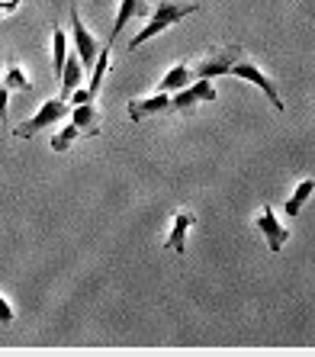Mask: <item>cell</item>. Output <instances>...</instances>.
Segmentation results:
<instances>
[{
  "label": "cell",
  "instance_id": "6da1fadb",
  "mask_svg": "<svg viewBox=\"0 0 315 357\" xmlns=\"http://www.w3.org/2000/svg\"><path fill=\"white\" fill-rule=\"evenodd\" d=\"M190 13H199V3H193V0H158V7L151 10V17H148V23H145V29H141V33L129 42V49H132V52L141 49L148 39L161 36L164 29H171V26L180 23V20L190 17Z\"/></svg>",
  "mask_w": 315,
  "mask_h": 357
},
{
  "label": "cell",
  "instance_id": "7a4b0ae2",
  "mask_svg": "<svg viewBox=\"0 0 315 357\" xmlns=\"http://www.w3.org/2000/svg\"><path fill=\"white\" fill-rule=\"evenodd\" d=\"M71 113V107H68V100L55 97V100H45L39 109H36L29 119H23V123L13 129V135L17 139H33L36 132H42V129H52L55 123H61V119Z\"/></svg>",
  "mask_w": 315,
  "mask_h": 357
},
{
  "label": "cell",
  "instance_id": "3957f363",
  "mask_svg": "<svg viewBox=\"0 0 315 357\" xmlns=\"http://www.w3.org/2000/svg\"><path fill=\"white\" fill-rule=\"evenodd\" d=\"M245 55V49H241L238 42H232V45H222V49L209 52L206 59H199L197 65H193V77H206V81H213V77H225L229 71H232V65Z\"/></svg>",
  "mask_w": 315,
  "mask_h": 357
},
{
  "label": "cell",
  "instance_id": "277c9868",
  "mask_svg": "<svg viewBox=\"0 0 315 357\" xmlns=\"http://www.w3.org/2000/svg\"><path fill=\"white\" fill-rule=\"evenodd\" d=\"M229 75H232V77H241V81H248V84H254V87H261V91H264V97L274 103L277 113H283V97H280V91H277V84L270 81V77H267L261 68H257L254 59L241 55V59L232 65V71H229Z\"/></svg>",
  "mask_w": 315,
  "mask_h": 357
},
{
  "label": "cell",
  "instance_id": "5b68a950",
  "mask_svg": "<svg viewBox=\"0 0 315 357\" xmlns=\"http://www.w3.org/2000/svg\"><path fill=\"white\" fill-rule=\"evenodd\" d=\"M203 100H206V103L216 100V87H213V81H206V77H197V81H190L187 87L174 91L167 113H193V107L203 103Z\"/></svg>",
  "mask_w": 315,
  "mask_h": 357
},
{
  "label": "cell",
  "instance_id": "8992f818",
  "mask_svg": "<svg viewBox=\"0 0 315 357\" xmlns=\"http://www.w3.org/2000/svg\"><path fill=\"white\" fill-rule=\"evenodd\" d=\"M71 36H75V45H77V59H81L84 68H93V61H97L100 49H103V42L97 39V36L87 33V26H84L81 13H77V7H71Z\"/></svg>",
  "mask_w": 315,
  "mask_h": 357
},
{
  "label": "cell",
  "instance_id": "52a82bcc",
  "mask_svg": "<svg viewBox=\"0 0 315 357\" xmlns=\"http://www.w3.org/2000/svg\"><path fill=\"white\" fill-rule=\"evenodd\" d=\"M257 232L264 235L267 238V248L274 251H283V245H286V238H290V232H286V229H283V222L280 219H277V213L270 206H261V213H257Z\"/></svg>",
  "mask_w": 315,
  "mask_h": 357
},
{
  "label": "cell",
  "instance_id": "ba28073f",
  "mask_svg": "<svg viewBox=\"0 0 315 357\" xmlns=\"http://www.w3.org/2000/svg\"><path fill=\"white\" fill-rule=\"evenodd\" d=\"M193 225H197V216H193L190 209H177L174 216H171V232L164 238V248L174 251V255H183L187 251V232H190Z\"/></svg>",
  "mask_w": 315,
  "mask_h": 357
},
{
  "label": "cell",
  "instance_id": "9c48e42d",
  "mask_svg": "<svg viewBox=\"0 0 315 357\" xmlns=\"http://www.w3.org/2000/svg\"><path fill=\"white\" fill-rule=\"evenodd\" d=\"M167 109H171V93L158 91L145 100H132V103H129V123H141V119L151 116V113H167Z\"/></svg>",
  "mask_w": 315,
  "mask_h": 357
},
{
  "label": "cell",
  "instance_id": "30bf717a",
  "mask_svg": "<svg viewBox=\"0 0 315 357\" xmlns=\"http://www.w3.org/2000/svg\"><path fill=\"white\" fill-rule=\"evenodd\" d=\"M71 123L81 129V135H97L103 126V113L93 103H77V107H71Z\"/></svg>",
  "mask_w": 315,
  "mask_h": 357
},
{
  "label": "cell",
  "instance_id": "8fae6325",
  "mask_svg": "<svg viewBox=\"0 0 315 357\" xmlns=\"http://www.w3.org/2000/svg\"><path fill=\"white\" fill-rule=\"evenodd\" d=\"M145 13V3L141 0H119V10H116V20H113V33H109V45L119 39V33L125 29V23L129 20H135V17H141Z\"/></svg>",
  "mask_w": 315,
  "mask_h": 357
},
{
  "label": "cell",
  "instance_id": "7c38bea8",
  "mask_svg": "<svg viewBox=\"0 0 315 357\" xmlns=\"http://www.w3.org/2000/svg\"><path fill=\"white\" fill-rule=\"evenodd\" d=\"M81 77H84V65H81V59H77V52L75 55H68V61H65V71H61V93L59 97L61 100H68L71 93L77 91V84H81Z\"/></svg>",
  "mask_w": 315,
  "mask_h": 357
},
{
  "label": "cell",
  "instance_id": "4fadbf2b",
  "mask_svg": "<svg viewBox=\"0 0 315 357\" xmlns=\"http://www.w3.org/2000/svg\"><path fill=\"white\" fill-rule=\"evenodd\" d=\"M312 193H315V181H312V177L299 181V183H296V190H293L290 197H286V203H283V213H286V216H299V213H302V206L309 203V197H312Z\"/></svg>",
  "mask_w": 315,
  "mask_h": 357
},
{
  "label": "cell",
  "instance_id": "5bb4252c",
  "mask_svg": "<svg viewBox=\"0 0 315 357\" xmlns=\"http://www.w3.org/2000/svg\"><path fill=\"white\" fill-rule=\"evenodd\" d=\"M190 81H193V68H190V65H183V61H180V65H174L164 77H161V84H158V91L174 93V91H180V87H187Z\"/></svg>",
  "mask_w": 315,
  "mask_h": 357
},
{
  "label": "cell",
  "instance_id": "9a60e30c",
  "mask_svg": "<svg viewBox=\"0 0 315 357\" xmlns=\"http://www.w3.org/2000/svg\"><path fill=\"white\" fill-rule=\"evenodd\" d=\"M68 61V36L65 29H52V75L61 77Z\"/></svg>",
  "mask_w": 315,
  "mask_h": 357
},
{
  "label": "cell",
  "instance_id": "2e32d148",
  "mask_svg": "<svg viewBox=\"0 0 315 357\" xmlns=\"http://www.w3.org/2000/svg\"><path fill=\"white\" fill-rule=\"evenodd\" d=\"M0 84H3L7 91H20V93H29V91H33V81H29V75H26V71L13 59L7 61V75H3V81H0Z\"/></svg>",
  "mask_w": 315,
  "mask_h": 357
},
{
  "label": "cell",
  "instance_id": "e0dca14e",
  "mask_svg": "<svg viewBox=\"0 0 315 357\" xmlns=\"http://www.w3.org/2000/svg\"><path fill=\"white\" fill-rule=\"evenodd\" d=\"M77 135H81V129H77L75 123H68L65 129H59V132L52 135V151H59V155L61 151H68L77 142Z\"/></svg>",
  "mask_w": 315,
  "mask_h": 357
},
{
  "label": "cell",
  "instance_id": "ac0fdd59",
  "mask_svg": "<svg viewBox=\"0 0 315 357\" xmlns=\"http://www.w3.org/2000/svg\"><path fill=\"white\" fill-rule=\"evenodd\" d=\"M13 322V306L7 303V296L0 293V325H10Z\"/></svg>",
  "mask_w": 315,
  "mask_h": 357
},
{
  "label": "cell",
  "instance_id": "d6986e66",
  "mask_svg": "<svg viewBox=\"0 0 315 357\" xmlns=\"http://www.w3.org/2000/svg\"><path fill=\"white\" fill-rule=\"evenodd\" d=\"M7 100H10V91L0 84V123L7 126Z\"/></svg>",
  "mask_w": 315,
  "mask_h": 357
},
{
  "label": "cell",
  "instance_id": "ffe728a7",
  "mask_svg": "<svg viewBox=\"0 0 315 357\" xmlns=\"http://www.w3.org/2000/svg\"><path fill=\"white\" fill-rule=\"evenodd\" d=\"M23 0H0V17H10V13H17V7Z\"/></svg>",
  "mask_w": 315,
  "mask_h": 357
}]
</instances>
